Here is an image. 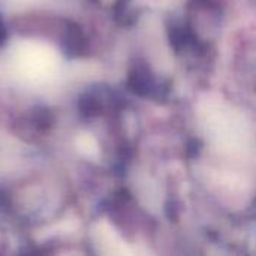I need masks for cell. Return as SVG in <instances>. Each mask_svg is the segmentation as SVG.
<instances>
[{
    "label": "cell",
    "mask_w": 256,
    "mask_h": 256,
    "mask_svg": "<svg viewBox=\"0 0 256 256\" xmlns=\"http://www.w3.org/2000/svg\"><path fill=\"white\" fill-rule=\"evenodd\" d=\"M60 46L63 52L69 57H78L84 54V51L87 50V40L84 32L78 24L72 21L64 22L60 38Z\"/></svg>",
    "instance_id": "cell-1"
},
{
    "label": "cell",
    "mask_w": 256,
    "mask_h": 256,
    "mask_svg": "<svg viewBox=\"0 0 256 256\" xmlns=\"http://www.w3.org/2000/svg\"><path fill=\"white\" fill-rule=\"evenodd\" d=\"M52 114L46 108H36L16 126L20 128V135L34 136L48 132V129L52 126Z\"/></svg>",
    "instance_id": "cell-2"
},
{
    "label": "cell",
    "mask_w": 256,
    "mask_h": 256,
    "mask_svg": "<svg viewBox=\"0 0 256 256\" xmlns=\"http://www.w3.org/2000/svg\"><path fill=\"white\" fill-rule=\"evenodd\" d=\"M8 39V26L3 20V16L0 15V45H3Z\"/></svg>",
    "instance_id": "cell-3"
}]
</instances>
